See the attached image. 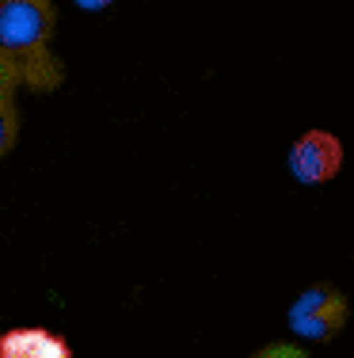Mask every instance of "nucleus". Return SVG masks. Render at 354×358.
Instances as JSON below:
<instances>
[{
  "mask_svg": "<svg viewBox=\"0 0 354 358\" xmlns=\"http://www.w3.org/2000/svg\"><path fill=\"white\" fill-rule=\"evenodd\" d=\"M290 176L301 187H324L343 168V141L327 130H305L290 145Z\"/></svg>",
  "mask_w": 354,
  "mask_h": 358,
  "instance_id": "3",
  "label": "nucleus"
},
{
  "mask_svg": "<svg viewBox=\"0 0 354 358\" xmlns=\"http://www.w3.org/2000/svg\"><path fill=\"white\" fill-rule=\"evenodd\" d=\"M286 324H290V331L297 339H309V343H332V339L343 331V324H347V297H343L335 286L313 282L290 301Z\"/></svg>",
  "mask_w": 354,
  "mask_h": 358,
  "instance_id": "2",
  "label": "nucleus"
},
{
  "mask_svg": "<svg viewBox=\"0 0 354 358\" xmlns=\"http://www.w3.org/2000/svg\"><path fill=\"white\" fill-rule=\"evenodd\" d=\"M0 358H73L65 336L50 328H8L0 336Z\"/></svg>",
  "mask_w": 354,
  "mask_h": 358,
  "instance_id": "4",
  "label": "nucleus"
},
{
  "mask_svg": "<svg viewBox=\"0 0 354 358\" xmlns=\"http://www.w3.org/2000/svg\"><path fill=\"white\" fill-rule=\"evenodd\" d=\"M20 76H15L12 62L0 54V164L20 141Z\"/></svg>",
  "mask_w": 354,
  "mask_h": 358,
  "instance_id": "5",
  "label": "nucleus"
},
{
  "mask_svg": "<svg viewBox=\"0 0 354 358\" xmlns=\"http://www.w3.org/2000/svg\"><path fill=\"white\" fill-rule=\"evenodd\" d=\"M251 358H309V355H305V347H297V343H267Z\"/></svg>",
  "mask_w": 354,
  "mask_h": 358,
  "instance_id": "6",
  "label": "nucleus"
},
{
  "mask_svg": "<svg viewBox=\"0 0 354 358\" xmlns=\"http://www.w3.org/2000/svg\"><path fill=\"white\" fill-rule=\"evenodd\" d=\"M73 4H77L80 12H107V8H115L118 0H73Z\"/></svg>",
  "mask_w": 354,
  "mask_h": 358,
  "instance_id": "7",
  "label": "nucleus"
},
{
  "mask_svg": "<svg viewBox=\"0 0 354 358\" xmlns=\"http://www.w3.org/2000/svg\"><path fill=\"white\" fill-rule=\"evenodd\" d=\"M57 4L54 0H0V54L12 62L20 88L57 92L65 65L54 54Z\"/></svg>",
  "mask_w": 354,
  "mask_h": 358,
  "instance_id": "1",
  "label": "nucleus"
}]
</instances>
